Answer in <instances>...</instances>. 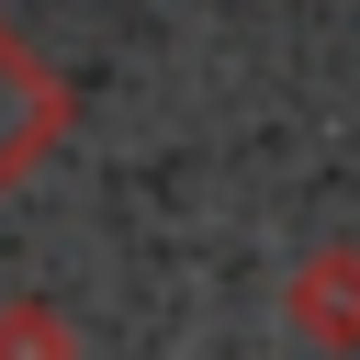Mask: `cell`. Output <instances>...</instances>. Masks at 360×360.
Instances as JSON below:
<instances>
[{
    "mask_svg": "<svg viewBox=\"0 0 360 360\" xmlns=\"http://www.w3.org/2000/svg\"><path fill=\"white\" fill-rule=\"evenodd\" d=\"M56 124H68V79H56V68L0 22V191L56 146Z\"/></svg>",
    "mask_w": 360,
    "mask_h": 360,
    "instance_id": "obj_1",
    "label": "cell"
}]
</instances>
